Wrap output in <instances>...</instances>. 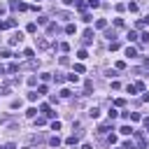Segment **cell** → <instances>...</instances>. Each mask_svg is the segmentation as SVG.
I'll use <instances>...</instances> for the list:
<instances>
[{
    "label": "cell",
    "instance_id": "cell-1",
    "mask_svg": "<svg viewBox=\"0 0 149 149\" xmlns=\"http://www.w3.org/2000/svg\"><path fill=\"white\" fill-rule=\"evenodd\" d=\"M133 140H135L137 149H147V137H144L142 130H133Z\"/></svg>",
    "mask_w": 149,
    "mask_h": 149
},
{
    "label": "cell",
    "instance_id": "cell-2",
    "mask_svg": "<svg viewBox=\"0 0 149 149\" xmlns=\"http://www.w3.org/2000/svg\"><path fill=\"white\" fill-rule=\"evenodd\" d=\"M9 9H14V12H16V9H19V12H26L28 5H26V2H19V0H9Z\"/></svg>",
    "mask_w": 149,
    "mask_h": 149
},
{
    "label": "cell",
    "instance_id": "cell-3",
    "mask_svg": "<svg viewBox=\"0 0 149 149\" xmlns=\"http://www.w3.org/2000/svg\"><path fill=\"white\" fill-rule=\"evenodd\" d=\"M40 112H44V116H47V119H54V116H56V112H54V109H51V107H49L47 102H44V105L40 107Z\"/></svg>",
    "mask_w": 149,
    "mask_h": 149
},
{
    "label": "cell",
    "instance_id": "cell-4",
    "mask_svg": "<svg viewBox=\"0 0 149 149\" xmlns=\"http://www.w3.org/2000/svg\"><path fill=\"white\" fill-rule=\"evenodd\" d=\"M35 44H37V49H49V40L47 37H35Z\"/></svg>",
    "mask_w": 149,
    "mask_h": 149
},
{
    "label": "cell",
    "instance_id": "cell-5",
    "mask_svg": "<svg viewBox=\"0 0 149 149\" xmlns=\"http://www.w3.org/2000/svg\"><path fill=\"white\" fill-rule=\"evenodd\" d=\"M16 26V19H7V21H0V30H7V28H14Z\"/></svg>",
    "mask_w": 149,
    "mask_h": 149
},
{
    "label": "cell",
    "instance_id": "cell-6",
    "mask_svg": "<svg viewBox=\"0 0 149 149\" xmlns=\"http://www.w3.org/2000/svg\"><path fill=\"white\" fill-rule=\"evenodd\" d=\"M21 40H23V35H21V33H14V35L9 37V44L16 47V44H21Z\"/></svg>",
    "mask_w": 149,
    "mask_h": 149
},
{
    "label": "cell",
    "instance_id": "cell-7",
    "mask_svg": "<svg viewBox=\"0 0 149 149\" xmlns=\"http://www.w3.org/2000/svg\"><path fill=\"white\" fill-rule=\"evenodd\" d=\"M91 40H93V30H91V28H86V30H84V37H81V42H84V44H88Z\"/></svg>",
    "mask_w": 149,
    "mask_h": 149
},
{
    "label": "cell",
    "instance_id": "cell-8",
    "mask_svg": "<svg viewBox=\"0 0 149 149\" xmlns=\"http://www.w3.org/2000/svg\"><path fill=\"white\" fill-rule=\"evenodd\" d=\"M56 16H58V19H63V21H70V19H72V14H70V12H63V9H61V12H56Z\"/></svg>",
    "mask_w": 149,
    "mask_h": 149
},
{
    "label": "cell",
    "instance_id": "cell-9",
    "mask_svg": "<svg viewBox=\"0 0 149 149\" xmlns=\"http://www.w3.org/2000/svg\"><path fill=\"white\" fill-rule=\"evenodd\" d=\"M126 56H128V58H135V56H137V49H135V47H126Z\"/></svg>",
    "mask_w": 149,
    "mask_h": 149
},
{
    "label": "cell",
    "instance_id": "cell-10",
    "mask_svg": "<svg viewBox=\"0 0 149 149\" xmlns=\"http://www.w3.org/2000/svg\"><path fill=\"white\" fill-rule=\"evenodd\" d=\"M119 133H121V135H133V128L126 123V126H121V128H119Z\"/></svg>",
    "mask_w": 149,
    "mask_h": 149
},
{
    "label": "cell",
    "instance_id": "cell-11",
    "mask_svg": "<svg viewBox=\"0 0 149 149\" xmlns=\"http://www.w3.org/2000/svg\"><path fill=\"white\" fill-rule=\"evenodd\" d=\"M77 142H79V133H77V135H70V137L65 140V144H70V147H72V144H77Z\"/></svg>",
    "mask_w": 149,
    "mask_h": 149
},
{
    "label": "cell",
    "instance_id": "cell-12",
    "mask_svg": "<svg viewBox=\"0 0 149 149\" xmlns=\"http://www.w3.org/2000/svg\"><path fill=\"white\" fill-rule=\"evenodd\" d=\"M95 28L105 30V28H107V19H98V21H95Z\"/></svg>",
    "mask_w": 149,
    "mask_h": 149
},
{
    "label": "cell",
    "instance_id": "cell-13",
    "mask_svg": "<svg viewBox=\"0 0 149 149\" xmlns=\"http://www.w3.org/2000/svg\"><path fill=\"white\" fill-rule=\"evenodd\" d=\"M126 40H128V42H137V33H135V30H128Z\"/></svg>",
    "mask_w": 149,
    "mask_h": 149
},
{
    "label": "cell",
    "instance_id": "cell-14",
    "mask_svg": "<svg viewBox=\"0 0 149 149\" xmlns=\"http://www.w3.org/2000/svg\"><path fill=\"white\" fill-rule=\"evenodd\" d=\"M88 116H91V119H98V116H100V109H98V107H91V109H88Z\"/></svg>",
    "mask_w": 149,
    "mask_h": 149
},
{
    "label": "cell",
    "instance_id": "cell-15",
    "mask_svg": "<svg viewBox=\"0 0 149 149\" xmlns=\"http://www.w3.org/2000/svg\"><path fill=\"white\" fill-rule=\"evenodd\" d=\"M74 7H77L79 12H86V2H84V0H74Z\"/></svg>",
    "mask_w": 149,
    "mask_h": 149
},
{
    "label": "cell",
    "instance_id": "cell-16",
    "mask_svg": "<svg viewBox=\"0 0 149 149\" xmlns=\"http://www.w3.org/2000/svg\"><path fill=\"white\" fill-rule=\"evenodd\" d=\"M77 58H79V61H86V58H88L86 49H79V51H77Z\"/></svg>",
    "mask_w": 149,
    "mask_h": 149
},
{
    "label": "cell",
    "instance_id": "cell-17",
    "mask_svg": "<svg viewBox=\"0 0 149 149\" xmlns=\"http://www.w3.org/2000/svg\"><path fill=\"white\" fill-rule=\"evenodd\" d=\"M7 72H12V74L19 72V63H9V65H7Z\"/></svg>",
    "mask_w": 149,
    "mask_h": 149
},
{
    "label": "cell",
    "instance_id": "cell-18",
    "mask_svg": "<svg viewBox=\"0 0 149 149\" xmlns=\"http://www.w3.org/2000/svg\"><path fill=\"white\" fill-rule=\"evenodd\" d=\"M133 86H135V91H142V93L147 91V86H144V81H135Z\"/></svg>",
    "mask_w": 149,
    "mask_h": 149
},
{
    "label": "cell",
    "instance_id": "cell-19",
    "mask_svg": "<svg viewBox=\"0 0 149 149\" xmlns=\"http://www.w3.org/2000/svg\"><path fill=\"white\" fill-rule=\"evenodd\" d=\"M49 144H51V147H58V144H61V137H58V135L49 137Z\"/></svg>",
    "mask_w": 149,
    "mask_h": 149
},
{
    "label": "cell",
    "instance_id": "cell-20",
    "mask_svg": "<svg viewBox=\"0 0 149 149\" xmlns=\"http://www.w3.org/2000/svg\"><path fill=\"white\" fill-rule=\"evenodd\" d=\"M56 30H58V26H56V23H47V33H49V35H51V33H56Z\"/></svg>",
    "mask_w": 149,
    "mask_h": 149
},
{
    "label": "cell",
    "instance_id": "cell-21",
    "mask_svg": "<svg viewBox=\"0 0 149 149\" xmlns=\"http://www.w3.org/2000/svg\"><path fill=\"white\" fill-rule=\"evenodd\" d=\"M68 81H72V84H77V81H79V74H77V72H72V74H68Z\"/></svg>",
    "mask_w": 149,
    "mask_h": 149
},
{
    "label": "cell",
    "instance_id": "cell-22",
    "mask_svg": "<svg viewBox=\"0 0 149 149\" xmlns=\"http://www.w3.org/2000/svg\"><path fill=\"white\" fill-rule=\"evenodd\" d=\"M26 116H28V119H35V116H37V109H35V107H30V109L26 112Z\"/></svg>",
    "mask_w": 149,
    "mask_h": 149
},
{
    "label": "cell",
    "instance_id": "cell-23",
    "mask_svg": "<svg viewBox=\"0 0 149 149\" xmlns=\"http://www.w3.org/2000/svg\"><path fill=\"white\" fill-rule=\"evenodd\" d=\"M128 119H130V121H140V119H142V114H140V112H130V116H128Z\"/></svg>",
    "mask_w": 149,
    "mask_h": 149
},
{
    "label": "cell",
    "instance_id": "cell-24",
    "mask_svg": "<svg viewBox=\"0 0 149 149\" xmlns=\"http://www.w3.org/2000/svg\"><path fill=\"white\" fill-rule=\"evenodd\" d=\"M86 7H91V9H95V7H100V0H88V2H86Z\"/></svg>",
    "mask_w": 149,
    "mask_h": 149
},
{
    "label": "cell",
    "instance_id": "cell-25",
    "mask_svg": "<svg viewBox=\"0 0 149 149\" xmlns=\"http://www.w3.org/2000/svg\"><path fill=\"white\" fill-rule=\"evenodd\" d=\"M74 30H77V28H74V23H68V26H65V33H68V35H72Z\"/></svg>",
    "mask_w": 149,
    "mask_h": 149
},
{
    "label": "cell",
    "instance_id": "cell-26",
    "mask_svg": "<svg viewBox=\"0 0 149 149\" xmlns=\"http://www.w3.org/2000/svg\"><path fill=\"white\" fill-rule=\"evenodd\" d=\"M105 37H107L109 42H114V37H116V33H114V30H107V33H105Z\"/></svg>",
    "mask_w": 149,
    "mask_h": 149
},
{
    "label": "cell",
    "instance_id": "cell-27",
    "mask_svg": "<svg viewBox=\"0 0 149 149\" xmlns=\"http://www.w3.org/2000/svg\"><path fill=\"white\" fill-rule=\"evenodd\" d=\"M84 91H86V95H88V93L93 91V81H86V84H84Z\"/></svg>",
    "mask_w": 149,
    "mask_h": 149
},
{
    "label": "cell",
    "instance_id": "cell-28",
    "mask_svg": "<svg viewBox=\"0 0 149 149\" xmlns=\"http://www.w3.org/2000/svg\"><path fill=\"white\" fill-rule=\"evenodd\" d=\"M37 95H40L37 91H30V93H28V100H30V102H35V100H37Z\"/></svg>",
    "mask_w": 149,
    "mask_h": 149
},
{
    "label": "cell",
    "instance_id": "cell-29",
    "mask_svg": "<svg viewBox=\"0 0 149 149\" xmlns=\"http://www.w3.org/2000/svg\"><path fill=\"white\" fill-rule=\"evenodd\" d=\"M107 114H109V121H114V119H116V116H119V112H116V109H114V107H112V109H109V112H107Z\"/></svg>",
    "mask_w": 149,
    "mask_h": 149
},
{
    "label": "cell",
    "instance_id": "cell-30",
    "mask_svg": "<svg viewBox=\"0 0 149 149\" xmlns=\"http://www.w3.org/2000/svg\"><path fill=\"white\" fill-rule=\"evenodd\" d=\"M107 130H109V126H107V123H102V126H98V133H100V135H105Z\"/></svg>",
    "mask_w": 149,
    "mask_h": 149
},
{
    "label": "cell",
    "instance_id": "cell-31",
    "mask_svg": "<svg viewBox=\"0 0 149 149\" xmlns=\"http://www.w3.org/2000/svg\"><path fill=\"white\" fill-rule=\"evenodd\" d=\"M140 7H137V2H128V12H137Z\"/></svg>",
    "mask_w": 149,
    "mask_h": 149
},
{
    "label": "cell",
    "instance_id": "cell-32",
    "mask_svg": "<svg viewBox=\"0 0 149 149\" xmlns=\"http://www.w3.org/2000/svg\"><path fill=\"white\" fill-rule=\"evenodd\" d=\"M26 30H28V33H35V30H37V23H28Z\"/></svg>",
    "mask_w": 149,
    "mask_h": 149
},
{
    "label": "cell",
    "instance_id": "cell-33",
    "mask_svg": "<svg viewBox=\"0 0 149 149\" xmlns=\"http://www.w3.org/2000/svg\"><path fill=\"white\" fill-rule=\"evenodd\" d=\"M58 49H61V51H70V44H68V42H61Z\"/></svg>",
    "mask_w": 149,
    "mask_h": 149
},
{
    "label": "cell",
    "instance_id": "cell-34",
    "mask_svg": "<svg viewBox=\"0 0 149 149\" xmlns=\"http://www.w3.org/2000/svg\"><path fill=\"white\" fill-rule=\"evenodd\" d=\"M119 47H121V44H119V40H114V42H109V49H112V51H116Z\"/></svg>",
    "mask_w": 149,
    "mask_h": 149
},
{
    "label": "cell",
    "instance_id": "cell-35",
    "mask_svg": "<svg viewBox=\"0 0 149 149\" xmlns=\"http://www.w3.org/2000/svg\"><path fill=\"white\" fill-rule=\"evenodd\" d=\"M84 70H86V68H84V65H81V63H77V65H74V72H77V74H81V72H84Z\"/></svg>",
    "mask_w": 149,
    "mask_h": 149
},
{
    "label": "cell",
    "instance_id": "cell-36",
    "mask_svg": "<svg viewBox=\"0 0 149 149\" xmlns=\"http://www.w3.org/2000/svg\"><path fill=\"white\" fill-rule=\"evenodd\" d=\"M54 81H56V84H63L65 77H63V74H54Z\"/></svg>",
    "mask_w": 149,
    "mask_h": 149
},
{
    "label": "cell",
    "instance_id": "cell-37",
    "mask_svg": "<svg viewBox=\"0 0 149 149\" xmlns=\"http://www.w3.org/2000/svg\"><path fill=\"white\" fill-rule=\"evenodd\" d=\"M44 121H47L44 116H35V126H44Z\"/></svg>",
    "mask_w": 149,
    "mask_h": 149
},
{
    "label": "cell",
    "instance_id": "cell-38",
    "mask_svg": "<svg viewBox=\"0 0 149 149\" xmlns=\"http://www.w3.org/2000/svg\"><path fill=\"white\" fill-rule=\"evenodd\" d=\"M123 149H137V144H135V142H130V140H128V142H126V144H123Z\"/></svg>",
    "mask_w": 149,
    "mask_h": 149
},
{
    "label": "cell",
    "instance_id": "cell-39",
    "mask_svg": "<svg viewBox=\"0 0 149 149\" xmlns=\"http://www.w3.org/2000/svg\"><path fill=\"white\" fill-rule=\"evenodd\" d=\"M7 56H12V51H9V49H2V51H0V58H7Z\"/></svg>",
    "mask_w": 149,
    "mask_h": 149
},
{
    "label": "cell",
    "instance_id": "cell-40",
    "mask_svg": "<svg viewBox=\"0 0 149 149\" xmlns=\"http://www.w3.org/2000/svg\"><path fill=\"white\" fill-rule=\"evenodd\" d=\"M114 105H116V107H123V105H126V100H123V98H116V100H114Z\"/></svg>",
    "mask_w": 149,
    "mask_h": 149
},
{
    "label": "cell",
    "instance_id": "cell-41",
    "mask_svg": "<svg viewBox=\"0 0 149 149\" xmlns=\"http://www.w3.org/2000/svg\"><path fill=\"white\" fill-rule=\"evenodd\" d=\"M51 128H54V130H61V121L54 119V121H51Z\"/></svg>",
    "mask_w": 149,
    "mask_h": 149
},
{
    "label": "cell",
    "instance_id": "cell-42",
    "mask_svg": "<svg viewBox=\"0 0 149 149\" xmlns=\"http://www.w3.org/2000/svg\"><path fill=\"white\" fill-rule=\"evenodd\" d=\"M107 142H109V144H116V135H114V133H112V135H107Z\"/></svg>",
    "mask_w": 149,
    "mask_h": 149
},
{
    "label": "cell",
    "instance_id": "cell-43",
    "mask_svg": "<svg viewBox=\"0 0 149 149\" xmlns=\"http://www.w3.org/2000/svg\"><path fill=\"white\" fill-rule=\"evenodd\" d=\"M81 21H84V23H91V14H86V12H84V16H81Z\"/></svg>",
    "mask_w": 149,
    "mask_h": 149
},
{
    "label": "cell",
    "instance_id": "cell-44",
    "mask_svg": "<svg viewBox=\"0 0 149 149\" xmlns=\"http://www.w3.org/2000/svg\"><path fill=\"white\" fill-rule=\"evenodd\" d=\"M114 26L116 28H123V19H114Z\"/></svg>",
    "mask_w": 149,
    "mask_h": 149
},
{
    "label": "cell",
    "instance_id": "cell-45",
    "mask_svg": "<svg viewBox=\"0 0 149 149\" xmlns=\"http://www.w3.org/2000/svg\"><path fill=\"white\" fill-rule=\"evenodd\" d=\"M33 54H35L33 49H26V51H23V56H26V58H33Z\"/></svg>",
    "mask_w": 149,
    "mask_h": 149
},
{
    "label": "cell",
    "instance_id": "cell-46",
    "mask_svg": "<svg viewBox=\"0 0 149 149\" xmlns=\"http://www.w3.org/2000/svg\"><path fill=\"white\" fill-rule=\"evenodd\" d=\"M37 84V77H28V86H35Z\"/></svg>",
    "mask_w": 149,
    "mask_h": 149
},
{
    "label": "cell",
    "instance_id": "cell-47",
    "mask_svg": "<svg viewBox=\"0 0 149 149\" xmlns=\"http://www.w3.org/2000/svg\"><path fill=\"white\" fill-rule=\"evenodd\" d=\"M37 93H40V95H42V93H47V86H44V84H40V86H37Z\"/></svg>",
    "mask_w": 149,
    "mask_h": 149
},
{
    "label": "cell",
    "instance_id": "cell-48",
    "mask_svg": "<svg viewBox=\"0 0 149 149\" xmlns=\"http://www.w3.org/2000/svg\"><path fill=\"white\" fill-rule=\"evenodd\" d=\"M140 37H142V42H149V33H142Z\"/></svg>",
    "mask_w": 149,
    "mask_h": 149
},
{
    "label": "cell",
    "instance_id": "cell-49",
    "mask_svg": "<svg viewBox=\"0 0 149 149\" xmlns=\"http://www.w3.org/2000/svg\"><path fill=\"white\" fill-rule=\"evenodd\" d=\"M142 100H144V102H149V91H144V95H142Z\"/></svg>",
    "mask_w": 149,
    "mask_h": 149
},
{
    "label": "cell",
    "instance_id": "cell-50",
    "mask_svg": "<svg viewBox=\"0 0 149 149\" xmlns=\"http://www.w3.org/2000/svg\"><path fill=\"white\" fill-rule=\"evenodd\" d=\"M81 149H93V147H91L88 142H84V144H81Z\"/></svg>",
    "mask_w": 149,
    "mask_h": 149
},
{
    "label": "cell",
    "instance_id": "cell-51",
    "mask_svg": "<svg viewBox=\"0 0 149 149\" xmlns=\"http://www.w3.org/2000/svg\"><path fill=\"white\" fill-rule=\"evenodd\" d=\"M63 5H68V7H70V5H74V0H63Z\"/></svg>",
    "mask_w": 149,
    "mask_h": 149
},
{
    "label": "cell",
    "instance_id": "cell-52",
    "mask_svg": "<svg viewBox=\"0 0 149 149\" xmlns=\"http://www.w3.org/2000/svg\"><path fill=\"white\" fill-rule=\"evenodd\" d=\"M2 74H5V68H2V65H0V79H2Z\"/></svg>",
    "mask_w": 149,
    "mask_h": 149
},
{
    "label": "cell",
    "instance_id": "cell-53",
    "mask_svg": "<svg viewBox=\"0 0 149 149\" xmlns=\"http://www.w3.org/2000/svg\"><path fill=\"white\" fill-rule=\"evenodd\" d=\"M116 149H123V147H116Z\"/></svg>",
    "mask_w": 149,
    "mask_h": 149
},
{
    "label": "cell",
    "instance_id": "cell-54",
    "mask_svg": "<svg viewBox=\"0 0 149 149\" xmlns=\"http://www.w3.org/2000/svg\"><path fill=\"white\" fill-rule=\"evenodd\" d=\"M0 149H5V147H0Z\"/></svg>",
    "mask_w": 149,
    "mask_h": 149
}]
</instances>
